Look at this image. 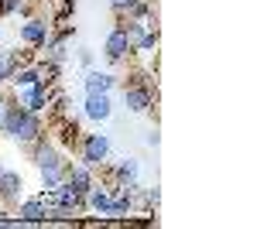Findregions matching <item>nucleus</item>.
<instances>
[{"instance_id": "obj_14", "label": "nucleus", "mask_w": 257, "mask_h": 229, "mask_svg": "<svg viewBox=\"0 0 257 229\" xmlns=\"http://www.w3.org/2000/svg\"><path fill=\"white\" fill-rule=\"evenodd\" d=\"M21 188H24V181H21L18 171H4L0 174V198H4V202H14V198L21 195Z\"/></svg>"}, {"instance_id": "obj_23", "label": "nucleus", "mask_w": 257, "mask_h": 229, "mask_svg": "<svg viewBox=\"0 0 257 229\" xmlns=\"http://www.w3.org/2000/svg\"><path fill=\"white\" fill-rule=\"evenodd\" d=\"M0 174H4V164H0Z\"/></svg>"}, {"instance_id": "obj_22", "label": "nucleus", "mask_w": 257, "mask_h": 229, "mask_svg": "<svg viewBox=\"0 0 257 229\" xmlns=\"http://www.w3.org/2000/svg\"><path fill=\"white\" fill-rule=\"evenodd\" d=\"M7 103H11V99H7V96H0V116H4V110H7Z\"/></svg>"}, {"instance_id": "obj_2", "label": "nucleus", "mask_w": 257, "mask_h": 229, "mask_svg": "<svg viewBox=\"0 0 257 229\" xmlns=\"http://www.w3.org/2000/svg\"><path fill=\"white\" fill-rule=\"evenodd\" d=\"M151 99H155V93H151V86L148 82H131V86H123V106L131 110V113H144V110H151Z\"/></svg>"}, {"instance_id": "obj_17", "label": "nucleus", "mask_w": 257, "mask_h": 229, "mask_svg": "<svg viewBox=\"0 0 257 229\" xmlns=\"http://www.w3.org/2000/svg\"><path fill=\"white\" fill-rule=\"evenodd\" d=\"M28 0H0V14H28Z\"/></svg>"}, {"instance_id": "obj_16", "label": "nucleus", "mask_w": 257, "mask_h": 229, "mask_svg": "<svg viewBox=\"0 0 257 229\" xmlns=\"http://www.w3.org/2000/svg\"><path fill=\"white\" fill-rule=\"evenodd\" d=\"M65 181V168H41V188L52 191Z\"/></svg>"}, {"instance_id": "obj_8", "label": "nucleus", "mask_w": 257, "mask_h": 229, "mask_svg": "<svg viewBox=\"0 0 257 229\" xmlns=\"http://www.w3.org/2000/svg\"><path fill=\"white\" fill-rule=\"evenodd\" d=\"M48 24L41 18H28L24 24H21V38H24V45H31V48H41L45 41H48Z\"/></svg>"}, {"instance_id": "obj_18", "label": "nucleus", "mask_w": 257, "mask_h": 229, "mask_svg": "<svg viewBox=\"0 0 257 229\" xmlns=\"http://www.w3.org/2000/svg\"><path fill=\"white\" fill-rule=\"evenodd\" d=\"M72 11H76V0H55V14H59V21H65Z\"/></svg>"}, {"instance_id": "obj_15", "label": "nucleus", "mask_w": 257, "mask_h": 229, "mask_svg": "<svg viewBox=\"0 0 257 229\" xmlns=\"http://www.w3.org/2000/svg\"><path fill=\"white\" fill-rule=\"evenodd\" d=\"M18 65H21L18 52H0V82H11V76L18 72Z\"/></svg>"}, {"instance_id": "obj_10", "label": "nucleus", "mask_w": 257, "mask_h": 229, "mask_svg": "<svg viewBox=\"0 0 257 229\" xmlns=\"http://www.w3.org/2000/svg\"><path fill=\"white\" fill-rule=\"evenodd\" d=\"M35 164H38V171L41 168H65V157L59 154V147L38 140V144H35Z\"/></svg>"}, {"instance_id": "obj_1", "label": "nucleus", "mask_w": 257, "mask_h": 229, "mask_svg": "<svg viewBox=\"0 0 257 229\" xmlns=\"http://www.w3.org/2000/svg\"><path fill=\"white\" fill-rule=\"evenodd\" d=\"M79 154L86 168H99L110 157V137L106 134H82L79 137Z\"/></svg>"}, {"instance_id": "obj_21", "label": "nucleus", "mask_w": 257, "mask_h": 229, "mask_svg": "<svg viewBox=\"0 0 257 229\" xmlns=\"http://www.w3.org/2000/svg\"><path fill=\"white\" fill-rule=\"evenodd\" d=\"M161 144V137H158V130H148V147H158Z\"/></svg>"}, {"instance_id": "obj_4", "label": "nucleus", "mask_w": 257, "mask_h": 229, "mask_svg": "<svg viewBox=\"0 0 257 229\" xmlns=\"http://www.w3.org/2000/svg\"><path fill=\"white\" fill-rule=\"evenodd\" d=\"M103 55L110 58L113 65H117V62H123V58L131 55V38H127L123 24H117V28L106 35V41H103Z\"/></svg>"}, {"instance_id": "obj_12", "label": "nucleus", "mask_w": 257, "mask_h": 229, "mask_svg": "<svg viewBox=\"0 0 257 229\" xmlns=\"http://www.w3.org/2000/svg\"><path fill=\"white\" fill-rule=\"evenodd\" d=\"M65 181L86 195V188L93 185V168H86V164H65Z\"/></svg>"}, {"instance_id": "obj_19", "label": "nucleus", "mask_w": 257, "mask_h": 229, "mask_svg": "<svg viewBox=\"0 0 257 229\" xmlns=\"http://www.w3.org/2000/svg\"><path fill=\"white\" fill-rule=\"evenodd\" d=\"M138 4H141V0H110V7H113L117 14H131Z\"/></svg>"}, {"instance_id": "obj_3", "label": "nucleus", "mask_w": 257, "mask_h": 229, "mask_svg": "<svg viewBox=\"0 0 257 229\" xmlns=\"http://www.w3.org/2000/svg\"><path fill=\"white\" fill-rule=\"evenodd\" d=\"M11 140H18V144H38L41 140V120L38 113H24L18 116V123H14V134H11Z\"/></svg>"}, {"instance_id": "obj_11", "label": "nucleus", "mask_w": 257, "mask_h": 229, "mask_svg": "<svg viewBox=\"0 0 257 229\" xmlns=\"http://www.w3.org/2000/svg\"><path fill=\"white\" fill-rule=\"evenodd\" d=\"M86 93H110L113 86H117V76H110V72H99V69H86Z\"/></svg>"}, {"instance_id": "obj_7", "label": "nucleus", "mask_w": 257, "mask_h": 229, "mask_svg": "<svg viewBox=\"0 0 257 229\" xmlns=\"http://www.w3.org/2000/svg\"><path fill=\"white\" fill-rule=\"evenodd\" d=\"M113 181L123 188H141V164L138 157H120L117 168H113Z\"/></svg>"}, {"instance_id": "obj_5", "label": "nucleus", "mask_w": 257, "mask_h": 229, "mask_svg": "<svg viewBox=\"0 0 257 229\" xmlns=\"http://www.w3.org/2000/svg\"><path fill=\"white\" fill-rule=\"evenodd\" d=\"M82 113L89 116V120H110L113 116V103H110V93H86V103H82Z\"/></svg>"}, {"instance_id": "obj_9", "label": "nucleus", "mask_w": 257, "mask_h": 229, "mask_svg": "<svg viewBox=\"0 0 257 229\" xmlns=\"http://www.w3.org/2000/svg\"><path fill=\"white\" fill-rule=\"evenodd\" d=\"M48 219V209H45V198H28L24 205H21V212H18V222L21 226H41Z\"/></svg>"}, {"instance_id": "obj_13", "label": "nucleus", "mask_w": 257, "mask_h": 229, "mask_svg": "<svg viewBox=\"0 0 257 229\" xmlns=\"http://www.w3.org/2000/svg\"><path fill=\"white\" fill-rule=\"evenodd\" d=\"M86 205L93 212H99V215H106V209H110V188L89 185V188H86Z\"/></svg>"}, {"instance_id": "obj_6", "label": "nucleus", "mask_w": 257, "mask_h": 229, "mask_svg": "<svg viewBox=\"0 0 257 229\" xmlns=\"http://www.w3.org/2000/svg\"><path fill=\"white\" fill-rule=\"evenodd\" d=\"M48 103H52V93H48V86H24L21 89V106L28 110V113H41V110H48Z\"/></svg>"}, {"instance_id": "obj_20", "label": "nucleus", "mask_w": 257, "mask_h": 229, "mask_svg": "<svg viewBox=\"0 0 257 229\" xmlns=\"http://www.w3.org/2000/svg\"><path fill=\"white\" fill-rule=\"evenodd\" d=\"M79 62L82 69H93V48H79Z\"/></svg>"}]
</instances>
